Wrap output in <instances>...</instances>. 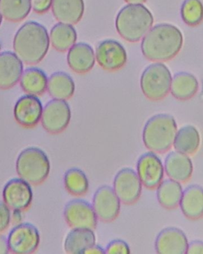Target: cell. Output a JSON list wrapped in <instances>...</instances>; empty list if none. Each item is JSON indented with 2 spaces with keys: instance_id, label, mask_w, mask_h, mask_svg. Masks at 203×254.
<instances>
[{
  "instance_id": "obj_1",
  "label": "cell",
  "mask_w": 203,
  "mask_h": 254,
  "mask_svg": "<svg viewBox=\"0 0 203 254\" xmlns=\"http://www.w3.org/2000/svg\"><path fill=\"white\" fill-rule=\"evenodd\" d=\"M182 44L181 31L173 25L161 23L151 28L144 37L142 54L151 62H168L179 54Z\"/></svg>"
},
{
  "instance_id": "obj_2",
  "label": "cell",
  "mask_w": 203,
  "mask_h": 254,
  "mask_svg": "<svg viewBox=\"0 0 203 254\" xmlns=\"http://www.w3.org/2000/svg\"><path fill=\"white\" fill-rule=\"evenodd\" d=\"M50 44L47 29L37 22H27L14 37V53L26 64H38L47 56Z\"/></svg>"
},
{
  "instance_id": "obj_3",
  "label": "cell",
  "mask_w": 203,
  "mask_h": 254,
  "mask_svg": "<svg viewBox=\"0 0 203 254\" xmlns=\"http://www.w3.org/2000/svg\"><path fill=\"white\" fill-rule=\"evenodd\" d=\"M153 24L151 11L142 4H129L118 12L115 27L120 36L130 43L140 41Z\"/></svg>"
},
{
  "instance_id": "obj_4",
  "label": "cell",
  "mask_w": 203,
  "mask_h": 254,
  "mask_svg": "<svg viewBox=\"0 0 203 254\" xmlns=\"http://www.w3.org/2000/svg\"><path fill=\"white\" fill-rule=\"evenodd\" d=\"M177 130V124L173 116L167 114L154 115L147 121L144 127V145L155 154L167 152L173 145Z\"/></svg>"
},
{
  "instance_id": "obj_5",
  "label": "cell",
  "mask_w": 203,
  "mask_h": 254,
  "mask_svg": "<svg viewBox=\"0 0 203 254\" xmlns=\"http://www.w3.org/2000/svg\"><path fill=\"white\" fill-rule=\"evenodd\" d=\"M51 169L50 159L41 148L30 147L21 151L16 161L20 178L31 185H41L48 178Z\"/></svg>"
},
{
  "instance_id": "obj_6",
  "label": "cell",
  "mask_w": 203,
  "mask_h": 254,
  "mask_svg": "<svg viewBox=\"0 0 203 254\" xmlns=\"http://www.w3.org/2000/svg\"><path fill=\"white\" fill-rule=\"evenodd\" d=\"M172 75L164 64L156 62L149 65L141 76L142 93L151 101H161L170 93Z\"/></svg>"
},
{
  "instance_id": "obj_7",
  "label": "cell",
  "mask_w": 203,
  "mask_h": 254,
  "mask_svg": "<svg viewBox=\"0 0 203 254\" xmlns=\"http://www.w3.org/2000/svg\"><path fill=\"white\" fill-rule=\"evenodd\" d=\"M7 240L10 252L29 254L35 253L39 248L41 235L33 224L20 223L10 231Z\"/></svg>"
},
{
  "instance_id": "obj_8",
  "label": "cell",
  "mask_w": 203,
  "mask_h": 254,
  "mask_svg": "<svg viewBox=\"0 0 203 254\" xmlns=\"http://www.w3.org/2000/svg\"><path fill=\"white\" fill-rule=\"evenodd\" d=\"M71 117L70 107L66 101L53 99L44 107L41 123L50 134H59L67 128Z\"/></svg>"
},
{
  "instance_id": "obj_9",
  "label": "cell",
  "mask_w": 203,
  "mask_h": 254,
  "mask_svg": "<svg viewBox=\"0 0 203 254\" xmlns=\"http://www.w3.org/2000/svg\"><path fill=\"white\" fill-rule=\"evenodd\" d=\"M142 187L137 172L130 168L121 169L114 178V191L121 203L125 205L134 204L139 200Z\"/></svg>"
},
{
  "instance_id": "obj_10",
  "label": "cell",
  "mask_w": 203,
  "mask_h": 254,
  "mask_svg": "<svg viewBox=\"0 0 203 254\" xmlns=\"http://www.w3.org/2000/svg\"><path fill=\"white\" fill-rule=\"evenodd\" d=\"M63 216L72 229H90L97 227L98 218L93 205L81 199H74L66 205Z\"/></svg>"
},
{
  "instance_id": "obj_11",
  "label": "cell",
  "mask_w": 203,
  "mask_h": 254,
  "mask_svg": "<svg viewBox=\"0 0 203 254\" xmlns=\"http://www.w3.org/2000/svg\"><path fill=\"white\" fill-rule=\"evenodd\" d=\"M93 207L98 219L102 222L115 221L121 212V201L113 188L102 186L96 190L93 199Z\"/></svg>"
},
{
  "instance_id": "obj_12",
  "label": "cell",
  "mask_w": 203,
  "mask_h": 254,
  "mask_svg": "<svg viewBox=\"0 0 203 254\" xmlns=\"http://www.w3.org/2000/svg\"><path fill=\"white\" fill-rule=\"evenodd\" d=\"M136 172L142 185L148 190H155L164 180V165L159 157L152 151L139 157Z\"/></svg>"
},
{
  "instance_id": "obj_13",
  "label": "cell",
  "mask_w": 203,
  "mask_h": 254,
  "mask_svg": "<svg viewBox=\"0 0 203 254\" xmlns=\"http://www.w3.org/2000/svg\"><path fill=\"white\" fill-rule=\"evenodd\" d=\"M96 59L102 69L108 72H115L125 66L127 54L119 42L114 40H106L98 45Z\"/></svg>"
},
{
  "instance_id": "obj_14",
  "label": "cell",
  "mask_w": 203,
  "mask_h": 254,
  "mask_svg": "<svg viewBox=\"0 0 203 254\" xmlns=\"http://www.w3.org/2000/svg\"><path fill=\"white\" fill-rule=\"evenodd\" d=\"M5 204L11 210L24 212L30 208L33 200L31 184L21 178H14L5 184L2 191Z\"/></svg>"
},
{
  "instance_id": "obj_15",
  "label": "cell",
  "mask_w": 203,
  "mask_h": 254,
  "mask_svg": "<svg viewBox=\"0 0 203 254\" xmlns=\"http://www.w3.org/2000/svg\"><path fill=\"white\" fill-rule=\"evenodd\" d=\"M44 107L37 96L26 95L17 101L14 117L17 124L26 129L36 127L41 120Z\"/></svg>"
},
{
  "instance_id": "obj_16",
  "label": "cell",
  "mask_w": 203,
  "mask_h": 254,
  "mask_svg": "<svg viewBox=\"0 0 203 254\" xmlns=\"http://www.w3.org/2000/svg\"><path fill=\"white\" fill-rule=\"evenodd\" d=\"M188 240L185 233L177 227L163 229L157 235L155 251L159 254H186Z\"/></svg>"
},
{
  "instance_id": "obj_17",
  "label": "cell",
  "mask_w": 203,
  "mask_h": 254,
  "mask_svg": "<svg viewBox=\"0 0 203 254\" xmlns=\"http://www.w3.org/2000/svg\"><path fill=\"white\" fill-rule=\"evenodd\" d=\"M23 72V62L12 52L0 53V90L14 87Z\"/></svg>"
},
{
  "instance_id": "obj_18",
  "label": "cell",
  "mask_w": 203,
  "mask_h": 254,
  "mask_svg": "<svg viewBox=\"0 0 203 254\" xmlns=\"http://www.w3.org/2000/svg\"><path fill=\"white\" fill-rule=\"evenodd\" d=\"M164 167L167 176L180 184H185L192 178L194 166L191 158L179 151H172L167 154Z\"/></svg>"
},
{
  "instance_id": "obj_19",
  "label": "cell",
  "mask_w": 203,
  "mask_h": 254,
  "mask_svg": "<svg viewBox=\"0 0 203 254\" xmlns=\"http://www.w3.org/2000/svg\"><path fill=\"white\" fill-rule=\"evenodd\" d=\"M96 54L89 44L78 43L69 50L67 62L69 68L78 74H86L94 67Z\"/></svg>"
},
{
  "instance_id": "obj_20",
  "label": "cell",
  "mask_w": 203,
  "mask_h": 254,
  "mask_svg": "<svg viewBox=\"0 0 203 254\" xmlns=\"http://www.w3.org/2000/svg\"><path fill=\"white\" fill-rule=\"evenodd\" d=\"M181 210L188 219L197 221L203 218V188L194 184L182 193L179 203Z\"/></svg>"
},
{
  "instance_id": "obj_21",
  "label": "cell",
  "mask_w": 203,
  "mask_h": 254,
  "mask_svg": "<svg viewBox=\"0 0 203 254\" xmlns=\"http://www.w3.org/2000/svg\"><path fill=\"white\" fill-rule=\"evenodd\" d=\"M53 15L60 23L75 25L84 16V0H53L51 5Z\"/></svg>"
},
{
  "instance_id": "obj_22",
  "label": "cell",
  "mask_w": 203,
  "mask_h": 254,
  "mask_svg": "<svg viewBox=\"0 0 203 254\" xmlns=\"http://www.w3.org/2000/svg\"><path fill=\"white\" fill-rule=\"evenodd\" d=\"M198 90V81L189 72H178L172 78L170 93L178 100H189L197 94Z\"/></svg>"
},
{
  "instance_id": "obj_23",
  "label": "cell",
  "mask_w": 203,
  "mask_h": 254,
  "mask_svg": "<svg viewBox=\"0 0 203 254\" xmlns=\"http://www.w3.org/2000/svg\"><path fill=\"white\" fill-rule=\"evenodd\" d=\"M47 91L54 99L66 101L70 99L75 93V82L69 74L55 72L48 79Z\"/></svg>"
},
{
  "instance_id": "obj_24",
  "label": "cell",
  "mask_w": 203,
  "mask_h": 254,
  "mask_svg": "<svg viewBox=\"0 0 203 254\" xmlns=\"http://www.w3.org/2000/svg\"><path fill=\"white\" fill-rule=\"evenodd\" d=\"M96 238L93 230L72 229L64 242L65 251L68 254H84L86 250L96 244Z\"/></svg>"
},
{
  "instance_id": "obj_25",
  "label": "cell",
  "mask_w": 203,
  "mask_h": 254,
  "mask_svg": "<svg viewBox=\"0 0 203 254\" xmlns=\"http://www.w3.org/2000/svg\"><path fill=\"white\" fill-rule=\"evenodd\" d=\"M182 193L183 190L180 183L169 178L157 187V200L163 208L172 210L179 206Z\"/></svg>"
},
{
  "instance_id": "obj_26",
  "label": "cell",
  "mask_w": 203,
  "mask_h": 254,
  "mask_svg": "<svg viewBox=\"0 0 203 254\" xmlns=\"http://www.w3.org/2000/svg\"><path fill=\"white\" fill-rule=\"evenodd\" d=\"M200 132L194 126L188 125L177 130L173 146L175 150L187 155H193L200 146Z\"/></svg>"
},
{
  "instance_id": "obj_27",
  "label": "cell",
  "mask_w": 203,
  "mask_h": 254,
  "mask_svg": "<svg viewBox=\"0 0 203 254\" xmlns=\"http://www.w3.org/2000/svg\"><path fill=\"white\" fill-rule=\"evenodd\" d=\"M47 75L38 68H29L23 72L20 78V86L25 93L32 96H42L47 90Z\"/></svg>"
},
{
  "instance_id": "obj_28",
  "label": "cell",
  "mask_w": 203,
  "mask_h": 254,
  "mask_svg": "<svg viewBox=\"0 0 203 254\" xmlns=\"http://www.w3.org/2000/svg\"><path fill=\"white\" fill-rule=\"evenodd\" d=\"M50 38L54 50L64 53L75 45L77 32L72 25L58 23L51 29Z\"/></svg>"
},
{
  "instance_id": "obj_29",
  "label": "cell",
  "mask_w": 203,
  "mask_h": 254,
  "mask_svg": "<svg viewBox=\"0 0 203 254\" xmlns=\"http://www.w3.org/2000/svg\"><path fill=\"white\" fill-rule=\"evenodd\" d=\"M31 9V0H0V12L8 21H23L29 15Z\"/></svg>"
},
{
  "instance_id": "obj_30",
  "label": "cell",
  "mask_w": 203,
  "mask_h": 254,
  "mask_svg": "<svg viewBox=\"0 0 203 254\" xmlns=\"http://www.w3.org/2000/svg\"><path fill=\"white\" fill-rule=\"evenodd\" d=\"M64 187L66 191L73 196L80 197L88 192L90 183L86 174L78 168H72L65 173Z\"/></svg>"
},
{
  "instance_id": "obj_31",
  "label": "cell",
  "mask_w": 203,
  "mask_h": 254,
  "mask_svg": "<svg viewBox=\"0 0 203 254\" xmlns=\"http://www.w3.org/2000/svg\"><path fill=\"white\" fill-rule=\"evenodd\" d=\"M181 17L188 26H199L203 21V4L201 1L185 0L181 7Z\"/></svg>"
},
{
  "instance_id": "obj_32",
  "label": "cell",
  "mask_w": 203,
  "mask_h": 254,
  "mask_svg": "<svg viewBox=\"0 0 203 254\" xmlns=\"http://www.w3.org/2000/svg\"><path fill=\"white\" fill-rule=\"evenodd\" d=\"M106 254H128L130 253L129 245L121 239H115L111 241L105 250Z\"/></svg>"
},
{
  "instance_id": "obj_33",
  "label": "cell",
  "mask_w": 203,
  "mask_h": 254,
  "mask_svg": "<svg viewBox=\"0 0 203 254\" xmlns=\"http://www.w3.org/2000/svg\"><path fill=\"white\" fill-rule=\"evenodd\" d=\"M11 223V209L5 202L0 201V234L9 227Z\"/></svg>"
},
{
  "instance_id": "obj_34",
  "label": "cell",
  "mask_w": 203,
  "mask_h": 254,
  "mask_svg": "<svg viewBox=\"0 0 203 254\" xmlns=\"http://www.w3.org/2000/svg\"><path fill=\"white\" fill-rule=\"evenodd\" d=\"M31 2L33 11L37 14H43L50 11L53 0H31Z\"/></svg>"
},
{
  "instance_id": "obj_35",
  "label": "cell",
  "mask_w": 203,
  "mask_h": 254,
  "mask_svg": "<svg viewBox=\"0 0 203 254\" xmlns=\"http://www.w3.org/2000/svg\"><path fill=\"white\" fill-rule=\"evenodd\" d=\"M186 254H203V242L202 241H193L188 244Z\"/></svg>"
},
{
  "instance_id": "obj_36",
  "label": "cell",
  "mask_w": 203,
  "mask_h": 254,
  "mask_svg": "<svg viewBox=\"0 0 203 254\" xmlns=\"http://www.w3.org/2000/svg\"><path fill=\"white\" fill-rule=\"evenodd\" d=\"M8 240L3 235L0 234V254H5L9 253Z\"/></svg>"
},
{
  "instance_id": "obj_37",
  "label": "cell",
  "mask_w": 203,
  "mask_h": 254,
  "mask_svg": "<svg viewBox=\"0 0 203 254\" xmlns=\"http://www.w3.org/2000/svg\"><path fill=\"white\" fill-rule=\"evenodd\" d=\"M84 254H106V252H105V250H103L102 247L95 244L93 246L90 247L88 249L86 250Z\"/></svg>"
},
{
  "instance_id": "obj_38",
  "label": "cell",
  "mask_w": 203,
  "mask_h": 254,
  "mask_svg": "<svg viewBox=\"0 0 203 254\" xmlns=\"http://www.w3.org/2000/svg\"><path fill=\"white\" fill-rule=\"evenodd\" d=\"M22 211L13 210L11 212V222L14 223V224H20L23 219V215H22Z\"/></svg>"
},
{
  "instance_id": "obj_39",
  "label": "cell",
  "mask_w": 203,
  "mask_h": 254,
  "mask_svg": "<svg viewBox=\"0 0 203 254\" xmlns=\"http://www.w3.org/2000/svg\"><path fill=\"white\" fill-rule=\"evenodd\" d=\"M124 1L129 4H142L146 2L147 0H124Z\"/></svg>"
},
{
  "instance_id": "obj_40",
  "label": "cell",
  "mask_w": 203,
  "mask_h": 254,
  "mask_svg": "<svg viewBox=\"0 0 203 254\" xmlns=\"http://www.w3.org/2000/svg\"><path fill=\"white\" fill-rule=\"evenodd\" d=\"M2 14H1V12H0V26H1V23H2Z\"/></svg>"
},
{
  "instance_id": "obj_41",
  "label": "cell",
  "mask_w": 203,
  "mask_h": 254,
  "mask_svg": "<svg viewBox=\"0 0 203 254\" xmlns=\"http://www.w3.org/2000/svg\"><path fill=\"white\" fill-rule=\"evenodd\" d=\"M2 49V44H1V42H0V50Z\"/></svg>"
}]
</instances>
